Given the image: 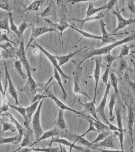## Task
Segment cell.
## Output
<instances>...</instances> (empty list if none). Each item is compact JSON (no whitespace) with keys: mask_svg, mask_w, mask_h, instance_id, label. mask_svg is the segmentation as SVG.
Masks as SVG:
<instances>
[{"mask_svg":"<svg viewBox=\"0 0 135 152\" xmlns=\"http://www.w3.org/2000/svg\"><path fill=\"white\" fill-rule=\"evenodd\" d=\"M134 35H130L122 40L115 42L108 46H104V47L99 48H89L87 50H85V52L83 53V55H82L83 59L79 63V65L80 66L86 59L95 56H101L102 55H106L109 54L111 53V51L115 48L126 43L132 41L134 40Z\"/></svg>","mask_w":135,"mask_h":152,"instance_id":"1","label":"cell"},{"mask_svg":"<svg viewBox=\"0 0 135 152\" xmlns=\"http://www.w3.org/2000/svg\"><path fill=\"white\" fill-rule=\"evenodd\" d=\"M45 98H42L40 101L37 109L34 114V116L32 119V124L33 131L35 134V139L36 141L41 137L44 133L43 129L41 126V121H40V116H41V112L42 103Z\"/></svg>","mask_w":135,"mask_h":152,"instance_id":"2","label":"cell"},{"mask_svg":"<svg viewBox=\"0 0 135 152\" xmlns=\"http://www.w3.org/2000/svg\"><path fill=\"white\" fill-rule=\"evenodd\" d=\"M25 47L24 42L20 40L19 47L16 52V55L19 58L20 60L22 63L25 68L26 70L27 75L29 76L31 75V71H36V69L32 67L27 59L26 54Z\"/></svg>","mask_w":135,"mask_h":152,"instance_id":"3","label":"cell"},{"mask_svg":"<svg viewBox=\"0 0 135 152\" xmlns=\"http://www.w3.org/2000/svg\"><path fill=\"white\" fill-rule=\"evenodd\" d=\"M35 45L36 46V47L38 48L44 53L45 55L47 57V58H48L50 61L51 63L53 64V66L56 69L58 70V72L59 74H60L61 78L63 79L65 83H66L67 80L70 79V77H69L68 75H67L63 71V70L61 69L60 68V66H59V64L58 63L57 60L56 58H55V56L51 54L50 53H49V52H48V51H47L46 50H45V49H44L43 48L41 47L36 42H35Z\"/></svg>","mask_w":135,"mask_h":152,"instance_id":"4","label":"cell"},{"mask_svg":"<svg viewBox=\"0 0 135 152\" xmlns=\"http://www.w3.org/2000/svg\"><path fill=\"white\" fill-rule=\"evenodd\" d=\"M39 85L34 80L32 75L28 76V79L24 87L21 89L22 92H24L28 95L30 100L38 91Z\"/></svg>","mask_w":135,"mask_h":152,"instance_id":"5","label":"cell"},{"mask_svg":"<svg viewBox=\"0 0 135 152\" xmlns=\"http://www.w3.org/2000/svg\"><path fill=\"white\" fill-rule=\"evenodd\" d=\"M57 32L56 30L54 28L47 27H34L32 30L31 35L30 39L26 47V51L30 46L31 44L38 37L45 34L48 32Z\"/></svg>","mask_w":135,"mask_h":152,"instance_id":"6","label":"cell"},{"mask_svg":"<svg viewBox=\"0 0 135 152\" xmlns=\"http://www.w3.org/2000/svg\"><path fill=\"white\" fill-rule=\"evenodd\" d=\"M111 85L110 84V81H109L107 85L106 86V90H105V93L100 104L98 107L96 108V111L97 113H98L99 115L105 121V123L109 125L111 124L109 121L107 120V118L105 115V107H106L107 102V99L108 95L109 92L110 88H111Z\"/></svg>","mask_w":135,"mask_h":152,"instance_id":"7","label":"cell"},{"mask_svg":"<svg viewBox=\"0 0 135 152\" xmlns=\"http://www.w3.org/2000/svg\"><path fill=\"white\" fill-rule=\"evenodd\" d=\"M45 92L46 93V96H48V97L52 99H53L54 102H55V104L56 105L60 108V109L63 110H69V111L72 112L74 113L77 114L78 115H82V116H86L87 115H85V114H83L81 112L77 111L74 109H72V108L69 107L67 105H66L64 103H63L61 101H60V99H58L55 96V95L53 94V91L52 90H51L50 88H48L46 89Z\"/></svg>","mask_w":135,"mask_h":152,"instance_id":"8","label":"cell"},{"mask_svg":"<svg viewBox=\"0 0 135 152\" xmlns=\"http://www.w3.org/2000/svg\"><path fill=\"white\" fill-rule=\"evenodd\" d=\"M34 132L31 129L29 126L25 127L23 133V140L21 142L20 146L14 152H16L23 147H28V148L31 147V145L34 142Z\"/></svg>","mask_w":135,"mask_h":152,"instance_id":"9","label":"cell"},{"mask_svg":"<svg viewBox=\"0 0 135 152\" xmlns=\"http://www.w3.org/2000/svg\"><path fill=\"white\" fill-rule=\"evenodd\" d=\"M112 13L116 15L117 20H118V26H117V28L112 32V33L113 34L116 33V32L120 30L125 28L127 26L134 23V19L130 18L127 20V19L124 18L121 14L118 11H112Z\"/></svg>","mask_w":135,"mask_h":152,"instance_id":"10","label":"cell"},{"mask_svg":"<svg viewBox=\"0 0 135 152\" xmlns=\"http://www.w3.org/2000/svg\"><path fill=\"white\" fill-rule=\"evenodd\" d=\"M96 97L94 96L92 100L89 102H85V103H83L80 102L79 103L83 108V110L81 112L82 113L84 114H90L94 117L95 119L99 120L97 116L96 108L95 105Z\"/></svg>","mask_w":135,"mask_h":152,"instance_id":"11","label":"cell"},{"mask_svg":"<svg viewBox=\"0 0 135 152\" xmlns=\"http://www.w3.org/2000/svg\"><path fill=\"white\" fill-rule=\"evenodd\" d=\"M4 69H5L6 78L9 84V91L10 96L15 100V103L17 105L19 104L18 101V94L17 90L10 77V74L8 71L6 62H4Z\"/></svg>","mask_w":135,"mask_h":152,"instance_id":"12","label":"cell"},{"mask_svg":"<svg viewBox=\"0 0 135 152\" xmlns=\"http://www.w3.org/2000/svg\"><path fill=\"white\" fill-rule=\"evenodd\" d=\"M90 148H93V149L107 148L114 149L115 148V147L113 137L112 134L109 135L102 141H99L97 143L93 144Z\"/></svg>","mask_w":135,"mask_h":152,"instance_id":"13","label":"cell"},{"mask_svg":"<svg viewBox=\"0 0 135 152\" xmlns=\"http://www.w3.org/2000/svg\"><path fill=\"white\" fill-rule=\"evenodd\" d=\"M54 142H56V143L61 144V145H64L68 146L71 149L74 148V149L80 151H90L88 150V149H86V148L82 147L76 145L74 143H71L66 139L60 138L57 137H52V140L50 141V145H51L52 143H54Z\"/></svg>","mask_w":135,"mask_h":152,"instance_id":"14","label":"cell"},{"mask_svg":"<svg viewBox=\"0 0 135 152\" xmlns=\"http://www.w3.org/2000/svg\"><path fill=\"white\" fill-rule=\"evenodd\" d=\"M128 128L132 146H134L133 126L135 122L134 110L131 106L128 107Z\"/></svg>","mask_w":135,"mask_h":152,"instance_id":"15","label":"cell"},{"mask_svg":"<svg viewBox=\"0 0 135 152\" xmlns=\"http://www.w3.org/2000/svg\"><path fill=\"white\" fill-rule=\"evenodd\" d=\"M92 59L94 60L95 61V68L94 71V74H93V77H94L95 79V93L94 96L97 97V88L98 83L100 79L101 69L102 65V60L100 58H93Z\"/></svg>","mask_w":135,"mask_h":152,"instance_id":"16","label":"cell"},{"mask_svg":"<svg viewBox=\"0 0 135 152\" xmlns=\"http://www.w3.org/2000/svg\"><path fill=\"white\" fill-rule=\"evenodd\" d=\"M41 100H39L36 101V102L32 103L30 105L26 108V120L25 122H24L25 126H29V124L31 122L33 115L36 111Z\"/></svg>","mask_w":135,"mask_h":152,"instance_id":"17","label":"cell"},{"mask_svg":"<svg viewBox=\"0 0 135 152\" xmlns=\"http://www.w3.org/2000/svg\"><path fill=\"white\" fill-rule=\"evenodd\" d=\"M99 24H100L102 36H101V42L98 46H101L102 45L109 43L116 42L115 39L111 38L110 34L106 31V28H105L106 24L104 23V20L102 19H101L99 21Z\"/></svg>","mask_w":135,"mask_h":152,"instance_id":"18","label":"cell"},{"mask_svg":"<svg viewBox=\"0 0 135 152\" xmlns=\"http://www.w3.org/2000/svg\"><path fill=\"white\" fill-rule=\"evenodd\" d=\"M79 69H76L74 72V91L77 94H82L85 95L87 97H88V94L84 92L81 86H80V80L79 76Z\"/></svg>","mask_w":135,"mask_h":152,"instance_id":"19","label":"cell"},{"mask_svg":"<svg viewBox=\"0 0 135 152\" xmlns=\"http://www.w3.org/2000/svg\"><path fill=\"white\" fill-rule=\"evenodd\" d=\"M59 130H60V129H58L57 127H56V128H53V129H51V130L44 132L43 134H42V135H41V137H40L37 141L34 142V143L32 144V145H31V147L34 145L35 144L37 143V142L42 141V140H47V139H49L50 138L53 137L57 136L58 135H59V134H60V132L59 131Z\"/></svg>","mask_w":135,"mask_h":152,"instance_id":"20","label":"cell"},{"mask_svg":"<svg viewBox=\"0 0 135 152\" xmlns=\"http://www.w3.org/2000/svg\"><path fill=\"white\" fill-rule=\"evenodd\" d=\"M86 47H83L80 49L75 51V52H72V53H69L68 54L66 55L61 56H55V58L59 62V65L60 66H62L68 62L70 60V59L73 58V56L77 53H79L80 51L84 50V49L86 48Z\"/></svg>","mask_w":135,"mask_h":152,"instance_id":"21","label":"cell"},{"mask_svg":"<svg viewBox=\"0 0 135 152\" xmlns=\"http://www.w3.org/2000/svg\"><path fill=\"white\" fill-rule=\"evenodd\" d=\"M53 124L56 125L57 127L60 130H66L67 126L64 117L63 110L61 109L59 110L57 118L53 122Z\"/></svg>","mask_w":135,"mask_h":152,"instance_id":"22","label":"cell"},{"mask_svg":"<svg viewBox=\"0 0 135 152\" xmlns=\"http://www.w3.org/2000/svg\"><path fill=\"white\" fill-rule=\"evenodd\" d=\"M9 112H7L6 115H7L8 117H9L10 121H11L12 123H13L15 125V126H16V129L18 130L19 132L20 142H21V141H22V137H23V133H24V128H23V127L19 123L17 120L13 116L12 114L9 109Z\"/></svg>","mask_w":135,"mask_h":152,"instance_id":"23","label":"cell"},{"mask_svg":"<svg viewBox=\"0 0 135 152\" xmlns=\"http://www.w3.org/2000/svg\"><path fill=\"white\" fill-rule=\"evenodd\" d=\"M94 5V3L93 1H91L89 2L88 8L86 12V18L92 16L96 13L98 12L103 10L107 9L106 4L98 8H95Z\"/></svg>","mask_w":135,"mask_h":152,"instance_id":"24","label":"cell"},{"mask_svg":"<svg viewBox=\"0 0 135 152\" xmlns=\"http://www.w3.org/2000/svg\"><path fill=\"white\" fill-rule=\"evenodd\" d=\"M61 152L60 147H48V148H34V147H29L27 148L23 152Z\"/></svg>","mask_w":135,"mask_h":152,"instance_id":"25","label":"cell"},{"mask_svg":"<svg viewBox=\"0 0 135 152\" xmlns=\"http://www.w3.org/2000/svg\"><path fill=\"white\" fill-rule=\"evenodd\" d=\"M117 95L114 93L111 95V99L109 102L108 104L109 110V121H113L114 119V116L113 115V110L115 104L116 102Z\"/></svg>","mask_w":135,"mask_h":152,"instance_id":"26","label":"cell"},{"mask_svg":"<svg viewBox=\"0 0 135 152\" xmlns=\"http://www.w3.org/2000/svg\"><path fill=\"white\" fill-rule=\"evenodd\" d=\"M54 77L55 79L57 81L58 84L59 86L61 88V91H62L63 94V98L64 100H65L68 98V95L66 92V90H65L64 88L63 85L62 81H61V76H60V74L58 72V70L56 69L54 67Z\"/></svg>","mask_w":135,"mask_h":152,"instance_id":"27","label":"cell"},{"mask_svg":"<svg viewBox=\"0 0 135 152\" xmlns=\"http://www.w3.org/2000/svg\"><path fill=\"white\" fill-rule=\"evenodd\" d=\"M19 142V134L15 136L7 138H4L0 136V145L9 143L17 144Z\"/></svg>","mask_w":135,"mask_h":152,"instance_id":"28","label":"cell"},{"mask_svg":"<svg viewBox=\"0 0 135 152\" xmlns=\"http://www.w3.org/2000/svg\"><path fill=\"white\" fill-rule=\"evenodd\" d=\"M69 27H71V28H73V29L75 30V31H77L78 33H80V34H82L84 37H85L89 38V39H96V40H101V36L94 35V34L89 33L88 32L82 30L81 29H78V28L72 26H72L70 25Z\"/></svg>","mask_w":135,"mask_h":152,"instance_id":"29","label":"cell"},{"mask_svg":"<svg viewBox=\"0 0 135 152\" xmlns=\"http://www.w3.org/2000/svg\"><path fill=\"white\" fill-rule=\"evenodd\" d=\"M110 83L113 88L114 93L118 96V78L117 75L113 72H111L110 74Z\"/></svg>","mask_w":135,"mask_h":152,"instance_id":"30","label":"cell"},{"mask_svg":"<svg viewBox=\"0 0 135 152\" xmlns=\"http://www.w3.org/2000/svg\"><path fill=\"white\" fill-rule=\"evenodd\" d=\"M104 14L100 13L96 16L89 17L86 18L84 19V20H78L77 19H73L72 20L73 21H77L81 23V28H82L83 26L85 23L90 21H94V20H100L102 18L104 17Z\"/></svg>","mask_w":135,"mask_h":152,"instance_id":"31","label":"cell"},{"mask_svg":"<svg viewBox=\"0 0 135 152\" xmlns=\"http://www.w3.org/2000/svg\"><path fill=\"white\" fill-rule=\"evenodd\" d=\"M43 0H35L24 10L25 12L36 11L39 10Z\"/></svg>","mask_w":135,"mask_h":152,"instance_id":"32","label":"cell"},{"mask_svg":"<svg viewBox=\"0 0 135 152\" xmlns=\"http://www.w3.org/2000/svg\"><path fill=\"white\" fill-rule=\"evenodd\" d=\"M2 75L1 72L0 71V92L2 96V106L3 107L7 106L9 104L7 100L6 95V86H5V89H3V85L2 83Z\"/></svg>","mask_w":135,"mask_h":152,"instance_id":"33","label":"cell"},{"mask_svg":"<svg viewBox=\"0 0 135 152\" xmlns=\"http://www.w3.org/2000/svg\"><path fill=\"white\" fill-rule=\"evenodd\" d=\"M0 122L2 124V128H3L2 132L0 133V135L2 133L8 131H11L12 132H15L16 130V127L10 124L3 121L1 118L0 119Z\"/></svg>","mask_w":135,"mask_h":152,"instance_id":"34","label":"cell"},{"mask_svg":"<svg viewBox=\"0 0 135 152\" xmlns=\"http://www.w3.org/2000/svg\"><path fill=\"white\" fill-rule=\"evenodd\" d=\"M115 113L117 118V126L118 128L122 132H124L123 126V122H122V118L121 110L119 107H116L115 109Z\"/></svg>","mask_w":135,"mask_h":152,"instance_id":"35","label":"cell"},{"mask_svg":"<svg viewBox=\"0 0 135 152\" xmlns=\"http://www.w3.org/2000/svg\"><path fill=\"white\" fill-rule=\"evenodd\" d=\"M0 29L6 31L7 32L8 34L10 33L13 34V33L10 29L9 17L3 20H0Z\"/></svg>","mask_w":135,"mask_h":152,"instance_id":"36","label":"cell"},{"mask_svg":"<svg viewBox=\"0 0 135 152\" xmlns=\"http://www.w3.org/2000/svg\"><path fill=\"white\" fill-rule=\"evenodd\" d=\"M112 134V132L110 130L100 132L99 133V135L96 137V138L91 142L92 144L97 143L99 141H102L104 139L107 137L108 136Z\"/></svg>","mask_w":135,"mask_h":152,"instance_id":"37","label":"cell"},{"mask_svg":"<svg viewBox=\"0 0 135 152\" xmlns=\"http://www.w3.org/2000/svg\"><path fill=\"white\" fill-rule=\"evenodd\" d=\"M32 24H29L26 22V21H23L20 25L19 27L18 28V37L19 38L20 40H21V39L23 37V33L28 28V27L31 26Z\"/></svg>","mask_w":135,"mask_h":152,"instance_id":"38","label":"cell"},{"mask_svg":"<svg viewBox=\"0 0 135 152\" xmlns=\"http://www.w3.org/2000/svg\"><path fill=\"white\" fill-rule=\"evenodd\" d=\"M70 25L69 24L68 21L65 19H61L60 20L57 26V28L60 31L61 36V38H62V34L64 31L68 28L69 27Z\"/></svg>","mask_w":135,"mask_h":152,"instance_id":"39","label":"cell"},{"mask_svg":"<svg viewBox=\"0 0 135 152\" xmlns=\"http://www.w3.org/2000/svg\"><path fill=\"white\" fill-rule=\"evenodd\" d=\"M9 17L10 30L13 33H15V34H16V35L18 36V28L14 22L13 17L12 14L11 12L9 13Z\"/></svg>","mask_w":135,"mask_h":152,"instance_id":"40","label":"cell"},{"mask_svg":"<svg viewBox=\"0 0 135 152\" xmlns=\"http://www.w3.org/2000/svg\"><path fill=\"white\" fill-rule=\"evenodd\" d=\"M22 63L20 60H16L15 61V66L16 71L22 78L23 79H26V75L22 71Z\"/></svg>","mask_w":135,"mask_h":152,"instance_id":"41","label":"cell"},{"mask_svg":"<svg viewBox=\"0 0 135 152\" xmlns=\"http://www.w3.org/2000/svg\"><path fill=\"white\" fill-rule=\"evenodd\" d=\"M0 8L9 13L12 10V7L8 0H0Z\"/></svg>","mask_w":135,"mask_h":152,"instance_id":"42","label":"cell"},{"mask_svg":"<svg viewBox=\"0 0 135 152\" xmlns=\"http://www.w3.org/2000/svg\"><path fill=\"white\" fill-rule=\"evenodd\" d=\"M9 106L15 109L16 111L18 112L20 114H21V115H22V116H23V119H24V122H25L26 120V107L16 106L14 105L11 104H9Z\"/></svg>","mask_w":135,"mask_h":152,"instance_id":"43","label":"cell"},{"mask_svg":"<svg viewBox=\"0 0 135 152\" xmlns=\"http://www.w3.org/2000/svg\"><path fill=\"white\" fill-rule=\"evenodd\" d=\"M76 142H78V143L80 144L83 145L87 147L90 148L92 146V144L90 142H89L84 137H77L76 139L74 140L73 143L75 144Z\"/></svg>","mask_w":135,"mask_h":152,"instance_id":"44","label":"cell"},{"mask_svg":"<svg viewBox=\"0 0 135 152\" xmlns=\"http://www.w3.org/2000/svg\"><path fill=\"white\" fill-rule=\"evenodd\" d=\"M53 12H54V7L53 4H50L42 12L41 15L42 17L50 16L53 15Z\"/></svg>","mask_w":135,"mask_h":152,"instance_id":"45","label":"cell"},{"mask_svg":"<svg viewBox=\"0 0 135 152\" xmlns=\"http://www.w3.org/2000/svg\"><path fill=\"white\" fill-rule=\"evenodd\" d=\"M134 46L131 45L130 46H128L126 45H124L120 48V52L118 57L120 58H123V57L127 56L129 54V51L131 48L133 47Z\"/></svg>","mask_w":135,"mask_h":152,"instance_id":"46","label":"cell"},{"mask_svg":"<svg viewBox=\"0 0 135 152\" xmlns=\"http://www.w3.org/2000/svg\"><path fill=\"white\" fill-rule=\"evenodd\" d=\"M111 67L109 65H107V67L105 69L102 77V80L103 83H104L106 86L107 85L108 83L109 75Z\"/></svg>","mask_w":135,"mask_h":152,"instance_id":"47","label":"cell"},{"mask_svg":"<svg viewBox=\"0 0 135 152\" xmlns=\"http://www.w3.org/2000/svg\"><path fill=\"white\" fill-rule=\"evenodd\" d=\"M6 41L7 42H9L13 44L15 46H17V44L16 43L12 41V40L9 39L7 35L6 32L5 33H3L0 32V43Z\"/></svg>","mask_w":135,"mask_h":152,"instance_id":"48","label":"cell"},{"mask_svg":"<svg viewBox=\"0 0 135 152\" xmlns=\"http://www.w3.org/2000/svg\"><path fill=\"white\" fill-rule=\"evenodd\" d=\"M114 134L118 137L119 139L120 142L121 149L122 151H124V146H123V142H124V133L118 131H114Z\"/></svg>","mask_w":135,"mask_h":152,"instance_id":"49","label":"cell"},{"mask_svg":"<svg viewBox=\"0 0 135 152\" xmlns=\"http://www.w3.org/2000/svg\"><path fill=\"white\" fill-rule=\"evenodd\" d=\"M117 56H115L111 54V53H109L106 55L105 57V60L106 62L107 63L108 65L111 67V65L114 61L116 59H117Z\"/></svg>","mask_w":135,"mask_h":152,"instance_id":"50","label":"cell"},{"mask_svg":"<svg viewBox=\"0 0 135 152\" xmlns=\"http://www.w3.org/2000/svg\"><path fill=\"white\" fill-rule=\"evenodd\" d=\"M127 66L128 64L126 60L125 59H122L120 60V62L119 68V73L121 75L123 74V72H124L125 69H126Z\"/></svg>","mask_w":135,"mask_h":152,"instance_id":"51","label":"cell"},{"mask_svg":"<svg viewBox=\"0 0 135 152\" xmlns=\"http://www.w3.org/2000/svg\"><path fill=\"white\" fill-rule=\"evenodd\" d=\"M128 8L131 12L135 14V5L134 0H126Z\"/></svg>","mask_w":135,"mask_h":152,"instance_id":"52","label":"cell"},{"mask_svg":"<svg viewBox=\"0 0 135 152\" xmlns=\"http://www.w3.org/2000/svg\"><path fill=\"white\" fill-rule=\"evenodd\" d=\"M89 122V126L88 129V130L86 131L85 132L83 133V134H82V135L78 136V137H85V136L86 135V134H88V133H89L90 132L92 131L96 132L98 133V131H97V129H96L95 128L94 126H93L90 122Z\"/></svg>","mask_w":135,"mask_h":152,"instance_id":"53","label":"cell"},{"mask_svg":"<svg viewBox=\"0 0 135 152\" xmlns=\"http://www.w3.org/2000/svg\"><path fill=\"white\" fill-rule=\"evenodd\" d=\"M118 1V0H109L107 4H106L107 9L109 10L112 9Z\"/></svg>","mask_w":135,"mask_h":152,"instance_id":"54","label":"cell"},{"mask_svg":"<svg viewBox=\"0 0 135 152\" xmlns=\"http://www.w3.org/2000/svg\"><path fill=\"white\" fill-rule=\"evenodd\" d=\"M97 0H67V1H63L65 2H71L72 4L79 3V2H91V1H96Z\"/></svg>","mask_w":135,"mask_h":152,"instance_id":"55","label":"cell"},{"mask_svg":"<svg viewBox=\"0 0 135 152\" xmlns=\"http://www.w3.org/2000/svg\"><path fill=\"white\" fill-rule=\"evenodd\" d=\"M3 58V56H2V55L1 53L0 54V66H1V65H4V62L2 61V58Z\"/></svg>","mask_w":135,"mask_h":152,"instance_id":"56","label":"cell"},{"mask_svg":"<svg viewBox=\"0 0 135 152\" xmlns=\"http://www.w3.org/2000/svg\"><path fill=\"white\" fill-rule=\"evenodd\" d=\"M0 51H1V48H0Z\"/></svg>","mask_w":135,"mask_h":152,"instance_id":"57","label":"cell"}]
</instances>
